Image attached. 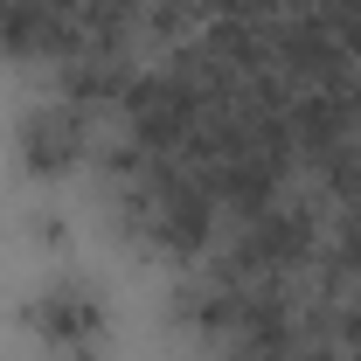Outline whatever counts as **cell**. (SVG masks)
<instances>
[{
  "label": "cell",
  "mask_w": 361,
  "mask_h": 361,
  "mask_svg": "<svg viewBox=\"0 0 361 361\" xmlns=\"http://www.w3.org/2000/svg\"><path fill=\"white\" fill-rule=\"evenodd\" d=\"M299 361H348V355H334L326 341H306V348H299Z\"/></svg>",
  "instance_id": "obj_5"
},
{
  "label": "cell",
  "mask_w": 361,
  "mask_h": 361,
  "mask_svg": "<svg viewBox=\"0 0 361 361\" xmlns=\"http://www.w3.org/2000/svg\"><path fill=\"white\" fill-rule=\"evenodd\" d=\"M35 243H42V250H63V223H56V216H35Z\"/></svg>",
  "instance_id": "obj_4"
},
{
  "label": "cell",
  "mask_w": 361,
  "mask_h": 361,
  "mask_svg": "<svg viewBox=\"0 0 361 361\" xmlns=\"http://www.w3.org/2000/svg\"><path fill=\"white\" fill-rule=\"evenodd\" d=\"M90 111L84 104H42V111H28L21 118V133H14V160H21V174L28 180H63L70 167H84L90 160Z\"/></svg>",
  "instance_id": "obj_3"
},
{
  "label": "cell",
  "mask_w": 361,
  "mask_h": 361,
  "mask_svg": "<svg viewBox=\"0 0 361 361\" xmlns=\"http://www.w3.org/2000/svg\"><path fill=\"white\" fill-rule=\"evenodd\" d=\"M21 326L63 361H104V341H111V313L90 278H56L42 299L21 306Z\"/></svg>",
  "instance_id": "obj_1"
},
{
  "label": "cell",
  "mask_w": 361,
  "mask_h": 361,
  "mask_svg": "<svg viewBox=\"0 0 361 361\" xmlns=\"http://www.w3.org/2000/svg\"><path fill=\"white\" fill-rule=\"evenodd\" d=\"M257 28H264L271 70L285 77L292 97H319V90H348V84H355V56L334 42V28H319V21H292V14L257 21Z\"/></svg>",
  "instance_id": "obj_2"
}]
</instances>
